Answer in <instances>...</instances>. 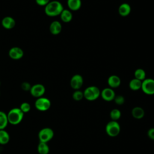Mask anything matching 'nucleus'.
<instances>
[{"label":"nucleus","mask_w":154,"mask_h":154,"mask_svg":"<svg viewBox=\"0 0 154 154\" xmlns=\"http://www.w3.org/2000/svg\"><path fill=\"white\" fill-rule=\"evenodd\" d=\"M63 10V6L60 2L52 1L45 6V13L48 16L54 17L60 15Z\"/></svg>","instance_id":"nucleus-1"},{"label":"nucleus","mask_w":154,"mask_h":154,"mask_svg":"<svg viewBox=\"0 0 154 154\" xmlns=\"http://www.w3.org/2000/svg\"><path fill=\"white\" fill-rule=\"evenodd\" d=\"M7 114L8 123L13 125L19 124L24 117V113L19 108H13L11 109Z\"/></svg>","instance_id":"nucleus-2"},{"label":"nucleus","mask_w":154,"mask_h":154,"mask_svg":"<svg viewBox=\"0 0 154 154\" xmlns=\"http://www.w3.org/2000/svg\"><path fill=\"white\" fill-rule=\"evenodd\" d=\"M84 97L87 100L93 101L96 100L100 95V91L96 86H90L86 88L83 92Z\"/></svg>","instance_id":"nucleus-3"},{"label":"nucleus","mask_w":154,"mask_h":154,"mask_svg":"<svg viewBox=\"0 0 154 154\" xmlns=\"http://www.w3.org/2000/svg\"><path fill=\"white\" fill-rule=\"evenodd\" d=\"M105 131L109 137H117L120 132V126L117 121L111 120L106 124Z\"/></svg>","instance_id":"nucleus-4"},{"label":"nucleus","mask_w":154,"mask_h":154,"mask_svg":"<svg viewBox=\"0 0 154 154\" xmlns=\"http://www.w3.org/2000/svg\"><path fill=\"white\" fill-rule=\"evenodd\" d=\"M54 135V131L50 128H44L40 130L38 134V137L40 142L46 143L51 141Z\"/></svg>","instance_id":"nucleus-5"},{"label":"nucleus","mask_w":154,"mask_h":154,"mask_svg":"<svg viewBox=\"0 0 154 154\" xmlns=\"http://www.w3.org/2000/svg\"><path fill=\"white\" fill-rule=\"evenodd\" d=\"M34 105L38 111L42 112L46 111L50 108L51 106V102L48 98L42 96L37 98L36 100L35 101Z\"/></svg>","instance_id":"nucleus-6"},{"label":"nucleus","mask_w":154,"mask_h":154,"mask_svg":"<svg viewBox=\"0 0 154 154\" xmlns=\"http://www.w3.org/2000/svg\"><path fill=\"white\" fill-rule=\"evenodd\" d=\"M141 88L146 94H154V79L151 78H146L142 81Z\"/></svg>","instance_id":"nucleus-7"},{"label":"nucleus","mask_w":154,"mask_h":154,"mask_svg":"<svg viewBox=\"0 0 154 154\" xmlns=\"http://www.w3.org/2000/svg\"><path fill=\"white\" fill-rule=\"evenodd\" d=\"M45 91V87L43 84H35L34 85L31 86L29 92L32 96L36 98H38L42 97L44 95Z\"/></svg>","instance_id":"nucleus-8"},{"label":"nucleus","mask_w":154,"mask_h":154,"mask_svg":"<svg viewBox=\"0 0 154 154\" xmlns=\"http://www.w3.org/2000/svg\"><path fill=\"white\" fill-rule=\"evenodd\" d=\"M24 55L23 51L19 47L14 46L10 49L8 51L9 57L14 60L21 59Z\"/></svg>","instance_id":"nucleus-9"},{"label":"nucleus","mask_w":154,"mask_h":154,"mask_svg":"<svg viewBox=\"0 0 154 154\" xmlns=\"http://www.w3.org/2000/svg\"><path fill=\"white\" fill-rule=\"evenodd\" d=\"M83 78L82 77L81 75L76 74L73 75L71 79H70V84L71 87L74 89V90H78L79 89L82 84H83Z\"/></svg>","instance_id":"nucleus-10"},{"label":"nucleus","mask_w":154,"mask_h":154,"mask_svg":"<svg viewBox=\"0 0 154 154\" xmlns=\"http://www.w3.org/2000/svg\"><path fill=\"white\" fill-rule=\"evenodd\" d=\"M100 96L104 100L110 102L114 99L116 94L111 88H105L100 92Z\"/></svg>","instance_id":"nucleus-11"},{"label":"nucleus","mask_w":154,"mask_h":154,"mask_svg":"<svg viewBox=\"0 0 154 154\" xmlns=\"http://www.w3.org/2000/svg\"><path fill=\"white\" fill-rule=\"evenodd\" d=\"M1 24L4 28L7 29H11L15 26L16 21L12 17L6 16L2 19Z\"/></svg>","instance_id":"nucleus-12"},{"label":"nucleus","mask_w":154,"mask_h":154,"mask_svg":"<svg viewBox=\"0 0 154 154\" xmlns=\"http://www.w3.org/2000/svg\"><path fill=\"white\" fill-rule=\"evenodd\" d=\"M62 29V26L59 21H53L49 26V31L53 35H57L60 34Z\"/></svg>","instance_id":"nucleus-13"},{"label":"nucleus","mask_w":154,"mask_h":154,"mask_svg":"<svg viewBox=\"0 0 154 154\" xmlns=\"http://www.w3.org/2000/svg\"><path fill=\"white\" fill-rule=\"evenodd\" d=\"M121 83L120 78L117 75H111L108 79V84L111 88L118 87Z\"/></svg>","instance_id":"nucleus-14"},{"label":"nucleus","mask_w":154,"mask_h":154,"mask_svg":"<svg viewBox=\"0 0 154 154\" xmlns=\"http://www.w3.org/2000/svg\"><path fill=\"white\" fill-rule=\"evenodd\" d=\"M131 11L130 5L127 3L122 4L119 7V13L120 16L125 17L129 14Z\"/></svg>","instance_id":"nucleus-15"},{"label":"nucleus","mask_w":154,"mask_h":154,"mask_svg":"<svg viewBox=\"0 0 154 154\" xmlns=\"http://www.w3.org/2000/svg\"><path fill=\"white\" fill-rule=\"evenodd\" d=\"M131 114L133 117L136 119H142L145 114L144 109L140 106L134 107L131 111Z\"/></svg>","instance_id":"nucleus-16"},{"label":"nucleus","mask_w":154,"mask_h":154,"mask_svg":"<svg viewBox=\"0 0 154 154\" xmlns=\"http://www.w3.org/2000/svg\"><path fill=\"white\" fill-rule=\"evenodd\" d=\"M60 15L61 20L65 23H68L70 22L73 17L71 11L67 9H65V10L64 9Z\"/></svg>","instance_id":"nucleus-17"},{"label":"nucleus","mask_w":154,"mask_h":154,"mask_svg":"<svg viewBox=\"0 0 154 154\" xmlns=\"http://www.w3.org/2000/svg\"><path fill=\"white\" fill-rule=\"evenodd\" d=\"M68 7L73 11H76L79 10L81 6V0H67Z\"/></svg>","instance_id":"nucleus-18"},{"label":"nucleus","mask_w":154,"mask_h":154,"mask_svg":"<svg viewBox=\"0 0 154 154\" xmlns=\"http://www.w3.org/2000/svg\"><path fill=\"white\" fill-rule=\"evenodd\" d=\"M10 135L5 129L0 130V144L5 145L10 141Z\"/></svg>","instance_id":"nucleus-19"},{"label":"nucleus","mask_w":154,"mask_h":154,"mask_svg":"<svg viewBox=\"0 0 154 154\" xmlns=\"http://www.w3.org/2000/svg\"><path fill=\"white\" fill-rule=\"evenodd\" d=\"M8 124L7 114L2 111H0V130L5 129Z\"/></svg>","instance_id":"nucleus-20"},{"label":"nucleus","mask_w":154,"mask_h":154,"mask_svg":"<svg viewBox=\"0 0 154 154\" xmlns=\"http://www.w3.org/2000/svg\"><path fill=\"white\" fill-rule=\"evenodd\" d=\"M141 84H142V81L137 79L136 78H134L131 81L129 82V88L134 91L138 90L141 88Z\"/></svg>","instance_id":"nucleus-21"},{"label":"nucleus","mask_w":154,"mask_h":154,"mask_svg":"<svg viewBox=\"0 0 154 154\" xmlns=\"http://www.w3.org/2000/svg\"><path fill=\"white\" fill-rule=\"evenodd\" d=\"M37 151L39 154H48L49 147L46 143L40 142L37 146Z\"/></svg>","instance_id":"nucleus-22"},{"label":"nucleus","mask_w":154,"mask_h":154,"mask_svg":"<svg viewBox=\"0 0 154 154\" xmlns=\"http://www.w3.org/2000/svg\"><path fill=\"white\" fill-rule=\"evenodd\" d=\"M134 76L135 78L143 81L146 79V72L142 69H137L134 72Z\"/></svg>","instance_id":"nucleus-23"},{"label":"nucleus","mask_w":154,"mask_h":154,"mask_svg":"<svg viewBox=\"0 0 154 154\" xmlns=\"http://www.w3.org/2000/svg\"><path fill=\"white\" fill-rule=\"evenodd\" d=\"M121 117V112L118 109H113L110 112V117L112 120L117 121Z\"/></svg>","instance_id":"nucleus-24"},{"label":"nucleus","mask_w":154,"mask_h":154,"mask_svg":"<svg viewBox=\"0 0 154 154\" xmlns=\"http://www.w3.org/2000/svg\"><path fill=\"white\" fill-rule=\"evenodd\" d=\"M72 97L75 100L79 101L82 100V99L84 97V93L81 91L77 90L73 92Z\"/></svg>","instance_id":"nucleus-25"},{"label":"nucleus","mask_w":154,"mask_h":154,"mask_svg":"<svg viewBox=\"0 0 154 154\" xmlns=\"http://www.w3.org/2000/svg\"><path fill=\"white\" fill-rule=\"evenodd\" d=\"M19 108L24 114H25L31 110V105L29 103L24 102L20 104Z\"/></svg>","instance_id":"nucleus-26"},{"label":"nucleus","mask_w":154,"mask_h":154,"mask_svg":"<svg viewBox=\"0 0 154 154\" xmlns=\"http://www.w3.org/2000/svg\"><path fill=\"white\" fill-rule=\"evenodd\" d=\"M114 102L117 105H121L122 104L124 103L125 102V98L122 95H118V96H116L114 97Z\"/></svg>","instance_id":"nucleus-27"},{"label":"nucleus","mask_w":154,"mask_h":154,"mask_svg":"<svg viewBox=\"0 0 154 154\" xmlns=\"http://www.w3.org/2000/svg\"><path fill=\"white\" fill-rule=\"evenodd\" d=\"M31 84L28 82H23L21 84L22 89L24 91H29L30 89H31Z\"/></svg>","instance_id":"nucleus-28"},{"label":"nucleus","mask_w":154,"mask_h":154,"mask_svg":"<svg viewBox=\"0 0 154 154\" xmlns=\"http://www.w3.org/2000/svg\"><path fill=\"white\" fill-rule=\"evenodd\" d=\"M49 2H50V0H35L36 4L40 6L45 7Z\"/></svg>","instance_id":"nucleus-29"},{"label":"nucleus","mask_w":154,"mask_h":154,"mask_svg":"<svg viewBox=\"0 0 154 154\" xmlns=\"http://www.w3.org/2000/svg\"><path fill=\"white\" fill-rule=\"evenodd\" d=\"M147 135L149 138L152 140H154V128H150L147 131Z\"/></svg>","instance_id":"nucleus-30"},{"label":"nucleus","mask_w":154,"mask_h":154,"mask_svg":"<svg viewBox=\"0 0 154 154\" xmlns=\"http://www.w3.org/2000/svg\"><path fill=\"white\" fill-rule=\"evenodd\" d=\"M0 85H1V82H0Z\"/></svg>","instance_id":"nucleus-31"},{"label":"nucleus","mask_w":154,"mask_h":154,"mask_svg":"<svg viewBox=\"0 0 154 154\" xmlns=\"http://www.w3.org/2000/svg\"><path fill=\"white\" fill-rule=\"evenodd\" d=\"M0 94H1V93H0Z\"/></svg>","instance_id":"nucleus-32"}]
</instances>
